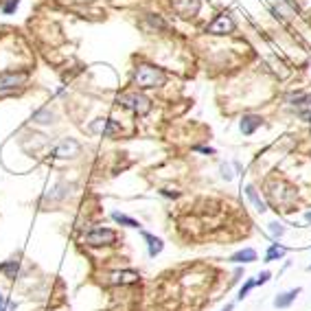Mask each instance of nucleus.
I'll return each mask as SVG.
<instances>
[{
	"mask_svg": "<svg viewBox=\"0 0 311 311\" xmlns=\"http://www.w3.org/2000/svg\"><path fill=\"white\" fill-rule=\"evenodd\" d=\"M300 292H302V289L296 287V289H289V292H285V293H278V296L274 298V307H276V309H287V307L292 305L298 296H300Z\"/></svg>",
	"mask_w": 311,
	"mask_h": 311,
	"instance_id": "11",
	"label": "nucleus"
},
{
	"mask_svg": "<svg viewBox=\"0 0 311 311\" xmlns=\"http://www.w3.org/2000/svg\"><path fill=\"white\" fill-rule=\"evenodd\" d=\"M112 219H114L116 223H121V226H127V228H140V221H136V219H134V217H129V215L116 213V210L112 213Z\"/></svg>",
	"mask_w": 311,
	"mask_h": 311,
	"instance_id": "17",
	"label": "nucleus"
},
{
	"mask_svg": "<svg viewBox=\"0 0 311 311\" xmlns=\"http://www.w3.org/2000/svg\"><path fill=\"white\" fill-rule=\"evenodd\" d=\"M140 26H143L147 33H166V31H169V24L165 22V18H162V16H153V13L145 16V20L140 22Z\"/></svg>",
	"mask_w": 311,
	"mask_h": 311,
	"instance_id": "9",
	"label": "nucleus"
},
{
	"mask_svg": "<svg viewBox=\"0 0 311 311\" xmlns=\"http://www.w3.org/2000/svg\"><path fill=\"white\" fill-rule=\"evenodd\" d=\"M193 151H200V153H208V156H213L215 149L213 147H200V145H195V147H193Z\"/></svg>",
	"mask_w": 311,
	"mask_h": 311,
	"instance_id": "25",
	"label": "nucleus"
},
{
	"mask_svg": "<svg viewBox=\"0 0 311 311\" xmlns=\"http://www.w3.org/2000/svg\"><path fill=\"white\" fill-rule=\"evenodd\" d=\"M235 29H237L235 20H232L230 16H226V13H221V16H217L208 26H206V33H210V35H226V33H235Z\"/></svg>",
	"mask_w": 311,
	"mask_h": 311,
	"instance_id": "7",
	"label": "nucleus"
},
{
	"mask_svg": "<svg viewBox=\"0 0 311 311\" xmlns=\"http://www.w3.org/2000/svg\"><path fill=\"white\" fill-rule=\"evenodd\" d=\"M287 103L298 105V108H305V105H311V94H302V92L289 94V96H287Z\"/></svg>",
	"mask_w": 311,
	"mask_h": 311,
	"instance_id": "20",
	"label": "nucleus"
},
{
	"mask_svg": "<svg viewBox=\"0 0 311 311\" xmlns=\"http://www.w3.org/2000/svg\"><path fill=\"white\" fill-rule=\"evenodd\" d=\"M81 153V143L74 138H64L57 147L51 149V158H77Z\"/></svg>",
	"mask_w": 311,
	"mask_h": 311,
	"instance_id": "5",
	"label": "nucleus"
},
{
	"mask_svg": "<svg viewBox=\"0 0 311 311\" xmlns=\"http://www.w3.org/2000/svg\"><path fill=\"white\" fill-rule=\"evenodd\" d=\"M232 307H235V305L230 302V305H226V309H223V311H232Z\"/></svg>",
	"mask_w": 311,
	"mask_h": 311,
	"instance_id": "29",
	"label": "nucleus"
},
{
	"mask_svg": "<svg viewBox=\"0 0 311 311\" xmlns=\"http://www.w3.org/2000/svg\"><path fill=\"white\" fill-rule=\"evenodd\" d=\"M305 219H307V221H311V213H307V215H305Z\"/></svg>",
	"mask_w": 311,
	"mask_h": 311,
	"instance_id": "31",
	"label": "nucleus"
},
{
	"mask_svg": "<svg viewBox=\"0 0 311 311\" xmlns=\"http://www.w3.org/2000/svg\"><path fill=\"white\" fill-rule=\"evenodd\" d=\"M18 2H20V0H7V4L2 7V13H13L16 7H18Z\"/></svg>",
	"mask_w": 311,
	"mask_h": 311,
	"instance_id": "23",
	"label": "nucleus"
},
{
	"mask_svg": "<svg viewBox=\"0 0 311 311\" xmlns=\"http://www.w3.org/2000/svg\"><path fill=\"white\" fill-rule=\"evenodd\" d=\"M245 195H248V200L252 201V204H254V208H256L258 213H263V210H267L265 201L261 200V195H258V193H256V188H254L252 184H248V186H245Z\"/></svg>",
	"mask_w": 311,
	"mask_h": 311,
	"instance_id": "15",
	"label": "nucleus"
},
{
	"mask_svg": "<svg viewBox=\"0 0 311 311\" xmlns=\"http://www.w3.org/2000/svg\"><path fill=\"white\" fill-rule=\"evenodd\" d=\"M83 241H86V245H90V248L112 245V243H116V232H114L112 228H94V230L88 232Z\"/></svg>",
	"mask_w": 311,
	"mask_h": 311,
	"instance_id": "3",
	"label": "nucleus"
},
{
	"mask_svg": "<svg viewBox=\"0 0 311 311\" xmlns=\"http://www.w3.org/2000/svg\"><path fill=\"white\" fill-rule=\"evenodd\" d=\"M143 239L147 241V254L151 258L158 256V254L162 252V248H165V243H162L160 237H153V235H149V232H145V230H143Z\"/></svg>",
	"mask_w": 311,
	"mask_h": 311,
	"instance_id": "12",
	"label": "nucleus"
},
{
	"mask_svg": "<svg viewBox=\"0 0 311 311\" xmlns=\"http://www.w3.org/2000/svg\"><path fill=\"white\" fill-rule=\"evenodd\" d=\"M270 235L274 237V239H280V237L285 235V228L280 226V223H276V221H272L270 223Z\"/></svg>",
	"mask_w": 311,
	"mask_h": 311,
	"instance_id": "22",
	"label": "nucleus"
},
{
	"mask_svg": "<svg viewBox=\"0 0 311 311\" xmlns=\"http://www.w3.org/2000/svg\"><path fill=\"white\" fill-rule=\"evenodd\" d=\"M261 125H263V118L258 116V114H243V116H241V123H239L243 136H252Z\"/></svg>",
	"mask_w": 311,
	"mask_h": 311,
	"instance_id": "10",
	"label": "nucleus"
},
{
	"mask_svg": "<svg viewBox=\"0 0 311 311\" xmlns=\"http://www.w3.org/2000/svg\"><path fill=\"white\" fill-rule=\"evenodd\" d=\"M221 178L232 180V171H230V166H228V165H221Z\"/></svg>",
	"mask_w": 311,
	"mask_h": 311,
	"instance_id": "26",
	"label": "nucleus"
},
{
	"mask_svg": "<svg viewBox=\"0 0 311 311\" xmlns=\"http://www.w3.org/2000/svg\"><path fill=\"white\" fill-rule=\"evenodd\" d=\"M0 272H2L7 278H16L18 272H20V261H7L0 263Z\"/></svg>",
	"mask_w": 311,
	"mask_h": 311,
	"instance_id": "18",
	"label": "nucleus"
},
{
	"mask_svg": "<svg viewBox=\"0 0 311 311\" xmlns=\"http://www.w3.org/2000/svg\"><path fill=\"white\" fill-rule=\"evenodd\" d=\"M256 287V278H248L243 285H241V289H239V296H237V300H243L245 296H248L252 289Z\"/></svg>",
	"mask_w": 311,
	"mask_h": 311,
	"instance_id": "21",
	"label": "nucleus"
},
{
	"mask_svg": "<svg viewBox=\"0 0 311 311\" xmlns=\"http://www.w3.org/2000/svg\"><path fill=\"white\" fill-rule=\"evenodd\" d=\"M307 270H309V272H311V265H309V267H307Z\"/></svg>",
	"mask_w": 311,
	"mask_h": 311,
	"instance_id": "32",
	"label": "nucleus"
},
{
	"mask_svg": "<svg viewBox=\"0 0 311 311\" xmlns=\"http://www.w3.org/2000/svg\"><path fill=\"white\" fill-rule=\"evenodd\" d=\"M160 193H162V195H165V197H178V195H180L178 191H169V188H162Z\"/></svg>",
	"mask_w": 311,
	"mask_h": 311,
	"instance_id": "28",
	"label": "nucleus"
},
{
	"mask_svg": "<svg viewBox=\"0 0 311 311\" xmlns=\"http://www.w3.org/2000/svg\"><path fill=\"white\" fill-rule=\"evenodd\" d=\"M53 112L48 108H42V110H37V112H33V121L35 123H39V125H51L53 123Z\"/></svg>",
	"mask_w": 311,
	"mask_h": 311,
	"instance_id": "19",
	"label": "nucleus"
},
{
	"mask_svg": "<svg viewBox=\"0 0 311 311\" xmlns=\"http://www.w3.org/2000/svg\"><path fill=\"white\" fill-rule=\"evenodd\" d=\"M29 74L26 73H16V70H7V73H0V94L2 92H11L16 88L24 86Z\"/></svg>",
	"mask_w": 311,
	"mask_h": 311,
	"instance_id": "4",
	"label": "nucleus"
},
{
	"mask_svg": "<svg viewBox=\"0 0 311 311\" xmlns=\"http://www.w3.org/2000/svg\"><path fill=\"white\" fill-rule=\"evenodd\" d=\"M175 9H178L184 18H193L200 11V0H178V2H175Z\"/></svg>",
	"mask_w": 311,
	"mask_h": 311,
	"instance_id": "13",
	"label": "nucleus"
},
{
	"mask_svg": "<svg viewBox=\"0 0 311 311\" xmlns=\"http://www.w3.org/2000/svg\"><path fill=\"white\" fill-rule=\"evenodd\" d=\"M108 278H110V285H114V287H125V285L138 283L140 274L136 270H116V272H112Z\"/></svg>",
	"mask_w": 311,
	"mask_h": 311,
	"instance_id": "8",
	"label": "nucleus"
},
{
	"mask_svg": "<svg viewBox=\"0 0 311 311\" xmlns=\"http://www.w3.org/2000/svg\"><path fill=\"white\" fill-rule=\"evenodd\" d=\"M285 254H287V248H285V245L272 243L270 250L265 252V261H267V263H270V261H278V258H283Z\"/></svg>",
	"mask_w": 311,
	"mask_h": 311,
	"instance_id": "16",
	"label": "nucleus"
},
{
	"mask_svg": "<svg viewBox=\"0 0 311 311\" xmlns=\"http://www.w3.org/2000/svg\"><path fill=\"white\" fill-rule=\"evenodd\" d=\"M116 103L127 108V110H131V112L138 114V116H145V114L151 110V101L145 94H140V92H123V94L116 96Z\"/></svg>",
	"mask_w": 311,
	"mask_h": 311,
	"instance_id": "2",
	"label": "nucleus"
},
{
	"mask_svg": "<svg viewBox=\"0 0 311 311\" xmlns=\"http://www.w3.org/2000/svg\"><path fill=\"white\" fill-rule=\"evenodd\" d=\"M232 263H237V265H241V263H252L256 261V252H254L252 248H245V250H239V252H235L230 256Z\"/></svg>",
	"mask_w": 311,
	"mask_h": 311,
	"instance_id": "14",
	"label": "nucleus"
},
{
	"mask_svg": "<svg viewBox=\"0 0 311 311\" xmlns=\"http://www.w3.org/2000/svg\"><path fill=\"white\" fill-rule=\"evenodd\" d=\"M270 276H272V274H270L267 270H265V272H261V274L256 276V285H265L267 280H270Z\"/></svg>",
	"mask_w": 311,
	"mask_h": 311,
	"instance_id": "24",
	"label": "nucleus"
},
{
	"mask_svg": "<svg viewBox=\"0 0 311 311\" xmlns=\"http://www.w3.org/2000/svg\"><path fill=\"white\" fill-rule=\"evenodd\" d=\"M0 311H7V302H4V305H0Z\"/></svg>",
	"mask_w": 311,
	"mask_h": 311,
	"instance_id": "30",
	"label": "nucleus"
},
{
	"mask_svg": "<svg viewBox=\"0 0 311 311\" xmlns=\"http://www.w3.org/2000/svg\"><path fill=\"white\" fill-rule=\"evenodd\" d=\"M298 116H300L302 121H309L311 123V110H302V112H298Z\"/></svg>",
	"mask_w": 311,
	"mask_h": 311,
	"instance_id": "27",
	"label": "nucleus"
},
{
	"mask_svg": "<svg viewBox=\"0 0 311 311\" xmlns=\"http://www.w3.org/2000/svg\"><path fill=\"white\" fill-rule=\"evenodd\" d=\"M92 134H101L103 138H112V136L121 134V123H116L114 118H96L90 125Z\"/></svg>",
	"mask_w": 311,
	"mask_h": 311,
	"instance_id": "6",
	"label": "nucleus"
},
{
	"mask_svg": "<svg viewBox=\"0 0 311 311\" xmlns=\"http://www.w3.org/2000/svg\"><path fill=\"white\" fill-rule=\"evenodd\" d=\"M136 88L140 90H147V88H160L166 83V74L162 68L151 64H138L134 70V79H131Z\"/></svg>",
	"mask_w": 311,
	"mask_h": 311,
	"instance_id": "1",
	"label": "nucleus"
}]
</instances>
